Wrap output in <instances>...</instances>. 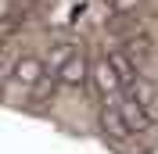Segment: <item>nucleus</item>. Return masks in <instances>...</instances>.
<instances>
[{"label":"nucleus","instance_id":"f257e3e1","mask_svg":"<svg viewBox=\"0 0 158 154\" xmlns=\"http://www.w3.org/2000/svg\"><path fill=\"white\" fill-rule=\"evenodd\" d=\"M97 125H101V133L108 136V140H115V144H126L129 136V125L122 122V115H118V104H104L97 111Z\"/></svg>","mask_w":158,"mask_h":154},{"label":"nucleus","instance_id":"f03ea898","mask_svg":"<svg viewBox=\"0 0 158 154\" xmlns=\"http://www.w3.org/2000/svg\"><path fill=\"white\" fill-rule=\"evenodd\" d=\"M90 68H94V65H90L83 54H76V58L58 72V83H61V86H69V90H86V86H90Z\"/></svg>","mask_w":158,"mask_h":154},{"label":"nucleus","instance_id":"7ed1b4c3","mask_svg":"<svg viewBox=\"0 0 158 154\" xmlns=\"http://www.w3.org/2000/svg\"><path fill=\"white\" fill-rule=\"evenodd\" d=\"M43 75H47V65H43V61L36 58V54H22L18 61H15V75L11 79H18L22 86H40V83H43Z\"/></svg>","mask_w":158,"mask_h":154},{"label":"nucleus","instance_id":"20e7f679","mask_svg":"<svg viewBox=\"0 0 158 154\" xmlns=\"http://www.w3.org/2000/svg\"><path fill=\"white\" fill-rule=\"evenodd\" d=\"M122 93H126L129 100H137V104L144 107V111H148L151 118H155V107H158V86H155V83H151L148 75L133 79V83H129V86L122 90Z\"/></svg>","mask_w":158,"mask_h":154},{"label":"nucleus","instance_id":"39448f33","mask_svg":"<svg viewBox=\"0 0 158 154\" xmlns=\"http://www.w3.org/2000/svg\"><path fill=\"white\" fill-rule=\"evenodd\" d=\"M90 79H94V86H97L101 97H115L118 90H122V79L115 75V68H111V61H97V65L90 68Z\"/></svg>","mask_w":158,"mask_h":154},{"label":"nucleus","instance_id":"423d86ee","mask_svg":"<svg viewBox=\"0 0 158 154\" xmlns=\"http://www.w3.org/2000/svg\"><path fill=\"white\" fill-rule=\"evenodd\" d=\"M118 115H122V122L129 125V133H148L151 125H155V118H151L137 100H129V97H126V100H118Z\"/></svg>","mask_w":158,"mask_h":154},{"label":"nucleus","instance_id":"0eeeda50","mask_svg":"<svg viewBox=\"0 0 158 154\" xmlns=\"http://www.w3.org/2000/svg\"><path fill=\"white\" fill-rule=\"evenodd\" d=\"M118 50H122V54H129V58H133V65H137L140 72H144V65L155 58V43H151V36H137V32H129L126 43H122Z\"/></svg>","mask_w":158,"mask_h":154},{"label":"nucleus","instance_id":"6e6552de","mask_svg":"<svg viewBox=\"0 0 158 154\" xmlns=\"http://www.w3.org/2000/svg\"><path fill=\"white\" fill-rule=\"evenodd\" d=\"M104 58L111 61V68H115V75L122 79V90H126L129 83H133V79H140V75H144V72H140V68L133 65V58H129V54H122L118 47H115V50H108Z\"/></svg>","mask_w":158,"mask_h":154},{"label":"nucleus","instance_id":"1a4fd4ad","mask_svg":"<svg viewBox=\"0 0 158 154\" xmlns=\"http://www.w3.org/2000/svg\"><path fill=\"white\" fill-rule=\"evenodd\" d=\"M76 54H79V47H76V43H69V39H58V43L50 47V54L43 58V65H47V72H54V75H58V72L69 65Z\"/></svg>","mask_w":158,"mask_h":154},{"label":"nucleus","instance_id":"9d476101","mask_svg":"<svg viewBox=\"0 0 158 154\" xmlns=\"http://www.w3.org/2000/svg\"><path fill=\"white\" fill-rule=\"evenodd\" d=\"M15 61H18V54H15L11 47H4V50H0V83L15 75Z\"/></svg>","mask_w":158,"mask_h":154},{"label":"nucleus","instance_id":"9b49d317","mask_svg":"<svg viewBox=\"0 0 158 154\" xmlns=\"http://www.w3.org/2000/svg\"><path fill=\"white\" fill-rule=\"evenodd\" d=\"M11 11H15V0H0V18H7Z\"/></svg>","mask_w":158,"mask_h":154}]
</instances>
